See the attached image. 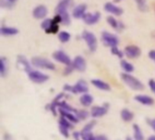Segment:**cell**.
I'll return each instance as SVG.
<instances>
[{
    "label": "cell",
    "mask_w": 155,
    "mask_h": 140,
    "mask_svg": "<svg viewBox=\"0 0 155 140\" xmlns=\"http://www.w3.org/2000/svg\"><path fill=\"white\" fill-rule=\"evenodd\" d=\"M122 77V79L123 81L133 90H135V91H141V90H143L144 88V86L143 84L139 80L137 79L136 77H134V76L128 74V73H123L121 75Z\"/></svg>",
    "instance_id": "6da1fadb"
},
{
    "label": "cell",
    "mask_w": 155,
    "mask_h": 140,
    "mask_svg": "<svg viewBox=\"0 0 155 140\" xmlns=\"http://www.w3.org/2000/svg\"><path fill=\"white\" fill-rule=\"evenodd\" d=\"M31 64L38 68L43 69H48V70H54L55 68V66L53 62L49 61L46 58H43L40 56H35L31 59Z\"/></svg>",
    "instance_id": "7a4b0ae2"
},
{
    "label": "cell",
    "mask_w": 155,
    "mask_h": 140,
    "mask_svg": "<svg viewBox=\"0 0 155 140\" xmlns=\"http://www.w3.org/2000/svg\"><path fill=\"white\" fill-rule=\"evenodd\" d=\"M83 38L84 40L85 41L89 50L91 52H94L97 48V39H96V36L89 32V31H84L83 32Z\"/></svg>",
    "instance_id": "3957f363"
},
{
    "label": "cell",
    "mask_w": 155,
    "mask_h": 140,
    "mask_svg": "<svg viewBox=\"0 0 155 140\" xmlns=\"http://www.w3.org/2000/svg\"><path fill=\"white\" fill-rule=\"evenodd\" d=\"M102 41L106 46H110L111 48L117 46L119 44L118 37L115 35L109 33V32H103L102 33Z\"/></svg>",
    "instance_id": "277c9868"
},
{
    "label": "cell",
    "mask_w": 155,
    "mask_h": 140,
    "mask_svg": "<svg viewBox=\"0 0 155 140\" xmlns=\"http://www.w3.org/2000/svg\"><path fill=\"white\" fill-rule=\"evenodd\" d=\"M28 74V77L30 78L31 81H33L34 83L36 84H42L46 82L49 79V77L44 73H41L40 71H36V70H31Z\"/></svg>",
    "instance_id": "5b68a950"
},
{
    "label": "cell",
    "mask_w": 155,
    "mask_h": 140,
    "mask_svg": "<svg viewBox=\"0 0 155 140\" xmlns=\"http://www.w3.org/2000/svg\"><path fill=\"white\" fill-rule=\"evenodd\" d=\"M53 57L54 60H56L57 62L59 63H62L65 66H70L72 65V60L71 58L69 57L68 55H66L64 51H61V50H58V51H55L54 54H53Z\"/></svg>",
    "instance_id": "8992f818"
},
{
    "label": "cell",
    "mask_w": 155,
    "mask_h": 140,
    "mask_svg": "<svg viewBox=\"0 0 155 140\" xmlns=\"http://www.w3.org/2000/svg\"><path fill=\"white\" fill-rule=\"evenodd\" d=\"M124 55L129 58H136L141 56V49L134 45L127 46L124 48Z\"/></svg>",
    "instance_id": "52a82bcc"
},
{
    "label": "cell",
    "mask_w": 155,
    "mask_h": 140,
    "mask_svg": "<svg viewBox=\"0 0 155 140\" xmlns=\"http://www.w3.org/2000/svg\"><path fill=\"white\" fill-rule=\"evenodd\" d=\"M16 66H17L18 69L23 70V71H25L26 73H29L32 70L31 66H30L28 60L24 56H18L17 62H16Z\"/></svg>",
    "instance_id": "ba28073f"
},
{
    "label": "cell",
    "mask_w": 155,
    "mask_h": 140,
    "mask_svg": "<svg viewBox=\"0 0 155 140\" xmlns=\"http://www.w3.org/2000/svg\"><path fill=\"white\" fill-rule=\"evenodd\" d=\"M100 19V13L94 12V13H85V15L83 16V20L87 25H94L96 24Z\"/></svg>",
    "instance_id": "9c48e42d"
},
{
    "label": "cell",
    "mask_w": 155,
    "mask_h": 140,
    "mask_svg": "<svg viewBox=\"0 0 155 140\" xmlns=\"http://www.w3.org/2000/svg\"><path fill=\"white\" fill-rule=\"evenodd\" d=\"M73 67L75 70L79 71V72H84L86 69V62L85 59L81 56H77L74 57V61H73Z\"/></svg>",
    "instance_id": "30bf717a"
},
{
    "label": "cell",
    "mask_w": 155,
    "mask_h": 140,
    "mask_svg": "<svg viewBox=\"0 0 155 140\" xmlns=\"http://www.w3.org/2000/svg\"><path fill=\"white\" fill-rule=\"evenodd\" d=\"M89 90V87H88V85L87 83L81 79L79 80L74 86H73V93L74 94H77V93H82V94H85L87 93Z\"/></svg>",
    "instance_id": "8fae6325"
},
{
    "label": "cell",
    "mask_w": 155,
    "mask_h": 140,
    "mask_svg": "<svg viewBox=\"0 0 155 140\" xmlns=\"http://www.w3.org/2000/svg\"><path fill=\"white\" fill-rule=\"evenodd\" d=\"M47 13H48V10H47L46 6L43 5H37L33 10V15L36 19H43V18H45L47 15Z\"/></svg>",
    "instance_id": "7c38bea8"
},
{
    "label": "cell",
    "mask_w": 155,
    "mask_h": 140,
    "mask_svg": "<svg viewBox=\"0 0 155 140\" xmlns=\"http://www.w3.org/2000/svg\"><path fill=\"white\" fill-rule=\"evenodd\" d=\"M104 9L106 12L111 13L114 15H121L124 12L120 6H117L116 5H114L113 3H106L104 5Z\"/></svg>",
    "instance_id": "4fadbf2b"
},
{
    "label": "cell",
    "mask_w": 155,
    "mask_h": 140,
    "mask_svg": "<svg viewBox=\"0 0 155 140\" xmlns=\"http://www.w3.org/2000/svg\"><path fill=\"white\" fill-rule=\"evenodd\" d=\"M70 2H71V0H61L55 8L56 14L57 15H63L64 13H67L68 7L70 5Z\"/></svg>",
    "instance_id": "5bb4252c"
},
{
    "label": "cell",
    "mask_w": 155,
    "mask_h": 140,
    "mask_svg": "<svg viewBox=\"0 0 155 140\" xmlns=\"http://www.w3.org/2000/svg\"><path fill=\"white\" fill-rule=\"evenodd\" d=\"M86 8V5L84 4H80L76 5L73 10V16L74 18H83V16L85 15Z\"/></svg>",
    "instance_id": "9a60e30c"
},
{
    "label": "cell",
    "mask_w": 155,
    "mask_h": 140,
    "mask_svg": "<svg viewBox=\"0 0 155 140\" xmlns=\"http://www.w3.org/2000/svg\"><path fill=\"white\" fill-rule=\"evenodd\" d=\"M134 99L143 104V105H145V106H151V105H153L154 103V99L149 96H145V95H138V96H135L134 97Z\"/></svg>",
    "instance_id": "2e32d148"
},
{
    "label": "cell",
    "mask_w": 155,
    "mask_h": 140,
    "mask_svg": "<svg viewBox=\"0 0 155 140\" xmlns=\"http://www.w3.org/2000/svg\"><path fill=\"white\" fill-rule=\"evenodd\" d=\"M108 109L105 107H94L92 108L91 115L93 118H101L106 115Z\"/></svg>",
    "instance_id": "e0dca14e"
},
{
    "label": "cell",
    "mask_w": 155,
    "mask_h": 140,
    "mask_svg": "<svg viewBox=\"0 0 155 140\" xmlns=\"http://www.w3.org/2000/svg\"><path fill=\"white\" fill-rule=\"evenodd\" d=\"M91 83H92L96 88H98V89H100V90L108 91V90L111 89L110 86H109L107 83H105V82H104V81H102V80H100V79H93V80L91 81Z\"/></svg>",
    "instance_id": "ac0fdd59"
},
{
    "label": "cell",
    "mask_w": 155,
    "mask_h": 140,
    "mask_svg": "<svg viewBox=\"0 0 155 140\" xmlns=\"http://www.w3.org/2000/svg\"><path fill=\"white\" fill-rule=\"evenodd\" d=\"M94 98L91 95L89 94H84L81 97H80V102L84 107H90L93 104Z\"/></svg>",
    "instance_id": "d6986e66"
},
{
    "label": "cell",
    "mask_w": 155,
    "mask_h": 140,
    "mask_svg": "<svg viewBox=\"0 0 155 140\" xmlns=\"http://www.w3.org/2000/svg\"><path fill=\"white\" fill-rule=\"evenodd\" d=\"M18 33V29L10 26H2L1 27V34L3 36H14Z\"/></svg>",
    "instance_id": "ffe728a7"
},
{
    "label": "cell",
    "mask_w": 155,
    "mask_h": 140,
    "mask_svg": "<svg viewBox=\"0 0 155 140\" xmlns=\"http://www.w3.org/2000/svg\"><path fill=\"white\" fill-rule=\"evenodd\" d=\"M121 118L125 122H129V121H132L133 118H134V113L131 112L130 110L124 108L121 111Z\"/></svg>",
    "instance_id": "44dd1931"
},
{
    "label": "cell",
    "mask_w": 155,
    "mask_h": 140,
    "mask_svg": "<svg viewBox=\"0 0 155 140\" xmlns=\"http://www.w3.org/2000/svg\"><path fill=\"white\" fill-rule=\"evenodd\" d=\"M60 112L62 114L63 117H64L65 118H67L70 122H74V123H77L78 122V118L76 117V115H73L71 112H67L65 110H63V109H60Z\"/></svg>",
    "instance_id": "7402d4cb"
},
{
    "label": "cell",
    "mask_w": 155,
    "mask_h": 140,
    "mask_svg": "<svg viewBox=\"0 0 155 140\" xmlns=\"http://www.w3.org/2000/svg\"><path fill=\"white\" fill-rule=\"evenodd\" d=\"M121 67H122V68L124 69V71H125L126 73H132L134 70V66L131 64V63H129V62H127L126 60H122L121 61Z\"/></svg>",
    "instance_id": "603a6c76"
},
{
    "label": "cell",
    "mask_w": 155,
    "mask_h": 140,
    "mask_svg": "<svg viewBox=\"0 0 155 140\" xmlns=\"http://www.w3.org/2000/svg\"><path fill=\"white\" fill-rule=\"evenodd\" d=\"M134 139L135 140H144L143 134L141 130V128L137 125H134Z\"/></svg>",
    "instance_id": "cb8c5ba5"
},
{
    "label": "cell",
    "mask_w": 155,
    "mask_h": 140,
    "mask_svg": "<svg viewBox=\"0 0 155 140\" xmlns=\"http://www.w3.org/2000/svg\"><path fill=\"white\" fill-rule=\"evenodd\" d=\"M58 38H59V40H60L62 43H66V42H68V41L70 40L71 36H70V34H69L68 32H66V31H62V32H60V33L58 34Z\"/></svg>",
    "instance_id": "d4e9b609"
},
{
    "label": "cell",
    "mask_w": 155,
    "mask_h": 140,
    "mask_svg": "<svg viewBox=\"0 0 155 140\" xmlns=\"http://www.w3.org/2000/svg\"><path fill=\"white\" fill-rule=\"evenodd\" d=\"M108 24L114 29H119V26H120V23L116 20V18H114V16H107L106 18Z\"/></svg>",
    "instance_id": "484cf974"
},
{
    "label": "cell",
    "mask_w": 155,
    "mask_h": 140,
    "mask_svg": "<svg viewBox=\"0 0 155 140\" xmlns=\"http://www.w3.org/2000/svg\"><path fill=\"white\" fill-rule=\"evenodd\" d=\"M96 122L95 121H91L89 123H87V125L84 126V128H83V130L81 131V133H91L92 129L94 128V127L95 126Z\"/></svg>",
    "instance_id": "4316f807"
},
{
    "label": "cell",
    "mask_w": 155,
    "mask_h": 140,
    "mask_svg": "<svg viewBox=\"0 0 155 140\" xmlns=\"http://www.w3.org/2000/svg\"><path fill=\"white\" fill-rule=\"evenodd\" d=\"M51 26H52V19H49V18L45 19V20L42 22V24H41V27H42L45 32H47V31L49 30V28L51 27Z\"/></svg>",
    "instance_id": "83f0119b"
},
{
    "label": "cell",
    "mask_w": 155,
    "mask_h": 140,
    "mask_svg": "<svg viewBox=\"0 0 155 140\" xmlns=\"http://www.w3.org/2000/svg\"><path fill=\"white\" fill-rule=\"evenodd\" d=\"M76 117L80 120H84L89 117V113L85 110H80L76 112Z\"/></svg>",
    "instance_id": "f1b7e54d"
},
{
    "label": "cell",
    "mask_w": 155,
    "mask_h": 140,
    "mask_svg": "<svg viewBox=\"0 0 155 140\" xmlns=\"http://www.w3.org/2000/svg\"><path fill=\"white\" fill-rule=\"evenodd\" d=\"M137 5L141 11H147L148 5L146 4V0H137Z\"/></svg>",
    "instance_id": "f546056e"
},
{
    "label": "cell",
    "mask_w": 155,
    "mask_h": 140,
    "mask_svg": "<svg viewBox=\"0 0 155 140\" xmlns=\"http://www.w3.org/2000/svg\"><path fill=\"white\" fill-rule=\"evenodd\" d=\"M0 73L2 77L5 76L6 73V63H5V57H1V68H0Z\"/></svg>",
    "instance_id": "4dcf8cb0"
},
{
    "label": "cell",
    "mask_w": 155,
    "mask_h": 140,
    "mask_svg": "<svg viewBox=\"0 0 155 140\" xmlns=\"http://www.w3.org/2000/svg\"><path fill=\"white\" fill-rule=\"evenodd\" d=\"M111 51H112V54L114 55V56H117L118 57L122 58L124 56V52H122L117 46H114V47H112L111 48Z\"/></svg>",
    "instance_id": "1f68e13d"
},
{
    "label": "cell",
    "mask_w": 155,
    "mask_h": 140,
    "mask_svg": "<svg viewBox=\"0 0 155 140\" xmlns=\"http://www.w3.org/2000/svg\"><path fill=\"white\" fill-rule=\"evenodd\" d=\"M62 18V23L64 25H69L70 24V16L68 15V12L67 13H64L63 15H59Z\"/></svg>",
    "instance_id": "d6a6232c"
},
{
    "label": "cell",
    "mask_w": 155,
    "mask_h": 140,
    "mask_svg": "<svg viewBox=\"0 0 155 140\" xmlns=\"http://www.w3.org/2000/svg\"><path fill=\"white\" fill-rule=\"evenodd\" d=\"M59 125L64 126V127H66V128H68L71 127L70 121H69L67 118H65L64 117H62V118H60V120H59Z\"/></svg>",
    "instance_id": "836d02e7"
},
{
    "label": "cell",
    "mask_w": 155,
    "mask_h": 140,
    "mask_svg": "<svg viewBox=\"0 0 155 140\" xmlns=\"http://www.w3.org/2000/svg\"><path fill=\"white\" fill-rule=\"evenodd\" d=\"M81 138L83 140H94V136L91 133H81Z\"/></svg>",
    "instance_id": "e575fe53"
},
{
    "label": "cell",
    "mask_w": 155,
    "mask_h": 140,
    "mask_svg": "<svg viewBox=\"0 0 155 140\" xmlns=\"http://www.w3.org/2000/svg\"><path fill=\"white\" fill-rule=\"evenodd\" d=\"M59 129H60V133L64 137V138H68L69 137V132H68V128L64 127L59 125Z\"/></svg>",
    "instance_id": "d590c367"
},
{
    "label": "cell",
    "mask_w": 155,
    "mask_h": 140,
    "mask_svg": "<svg viewBox=\"0 0 155 140\" xmlns=\"http://www.w3.org/2000/svg\"><path fill=\"white\" fill-rule=\"evenodd\" d=\"M149 86H150L151 90H152L153 93H155V80L151 79V80L149 81Z\"/></svg>",
    "instance_id": "8d00e7d4"
},
{
    "label": "cell",
    "mask_w": 155,
    "mask_h": 140,
    "mask_svg": "<svg viewBox=\"0 0 155 140\" xmlns=\"http://www.w3.org/2000/svg\"><path fill=\"white\" fill-rule=\"evenodd\" d=\"M94 140H108V138L104 135H99V136L94 137Z\"/></svg>",
    "instance_id": "74e56055"
},
{
    "label": "cell",
    "mask_w": 155,
    "mask_h": 140,
    "mask_svg": "<svg viewBox=\"0 0 155 140\" xmlns=\"http://www.w3.org/2000/svg\"><path fill=\"white\" fill-rule=\"evenodd\" d=\"M149 57L155 62V50H151L149 52Z\"/></svg>",
    "instance_id": "f35d334b"
},
{
    "label": "cell",
    "mask_w": 155,
    "mask_h": 140,
    "mask_svg": "<svg viewBox=\"0 0 155 140\" xmlns=\"http://www.w3.org/2000/svg\"><path fill=\"white\" fill-rule=\"evenodd\" d=\"M149 124H150V126L153 128V129L155 131V118L154 119H152V120H150L149 121Z\"/></svg>",
    "instance_id": "ab89813d"
},
{
    "label": "cell",
    "mask_w": 155,
    "mask_h": 140,
    "mask_svg": "<svg viewBox=\"0 0 155 140\" xmlns=\"http://www.w3.org/2000/svg\"><path fill=\"white\" fill-rule=\"evenodd\" d=\"M5 140H12V138L9 134H5Z\"/></svg>",
    "instance_id": "60d3db41"
},
{
    "label": "cell",
    "mask_w": 155,
    "mask_h": 140,
    "mask_svg": "<svg viewBox=\"0 0 155 140\" xmlns=\"http://www.w3.org/2000/svg\"><path fill=\"white\" fill-rule=\"evenodd\" d=\"M148 140H155V136H151V137L148 138Z\"/></svg>",
    "instance_id": "b9f144b4"
},
{
    "label": "cell",
    "mask_w": 155,
    "mask_h": 140,
    "mask_svg": "<svg viewBox=\"0 0 155 140\" xmlns=\"http://www.w3.org/2000/svg\"><path fill=\"white\" fill-rule=\"evenodd\" d=\"M5 1H8V2H10V3H14L15 0H5Z\"/></svg>",
    "instance_id": "7bdbcfd3"
},
{
    "label": "cell",
    "mask_w": 155,
    "mask_h": 140,
    "mask_svg": "<svg viewBox=\"0 0 155 140\" xmlns=\"http://www.w3.org/2000/svg\"><path fill=\"white\" fill-rule=\"evenodd\" d=\"M153 36L154 37V39H155V31H154V32H153Z\"/></svg>",
    "instance_id": "ee69618b"
},
{
    "label": "cell",
    "mask_w": 155,
    "mask_h": 140,
    "mask_svg": "<svg viewBox=\"0 0 155 140\" xmlns=\"http://www.w3.org/2000/svg\"><path fill=\"white\" fill-rule=\"evenodd\" d=\"M126 140H133V139H132L131 138H126Z\"/></svg>",
    "instance_id": "f6af8a7d"
}]
</instances>
